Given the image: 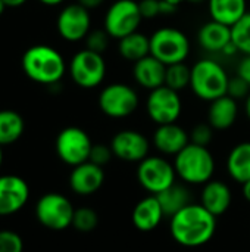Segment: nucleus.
<instances>
[{
	"label": "nucleus",
	"mask_w": 250,
	"mask_h": 252,
	"mask_svg": "<svg viewBox=\"0 0 250 252\" xmlns=\"http://www.w3.org/2000/svg\"><path fill=\"white\" fill-rule=\"evenodd\" d=\"M217 232V217L200 202H192L169 217V233L184 248H200L212 241Z\"/></svg>",
	"instance_id": "nucleus-1"
},
{
	"label": "nucleus",
	"mask_w": 250,
	"mask_h": 252,
	"mask_svg": "<svg viewBox=\"0 0 250 252\" xmlns=\"http://www.w3.org/2000/svg\"><path fill=\"white\" fill-rule=\"evenodd\" d=\"M25 75L38 84L59 83L66 72V62L59 50L49 44H35L25 50L21 59Z\"/></svg>",
	"instance_id": "nucleus-2"
},
{
	"label": "nucleus",
	"mask_w": 250,
	"mask_h": 252,
	"mask_svg": "<svg viewBox=\"0 0 250 252\" xmlns=\"http://www.w3.org/2000/svg\"><path fill=\"white\" fill-rule=\"evenodd\" d=\"M177 177L189 186H203L214 179L215 158L206 146L189 143L174 157Z\"/></svg>",
	"instance_id": "nucleus-3"
},
{
	"label": "nucleus",
	"mask_w": 250,
	"mask_h": 252,
	"mask_svg": "<svg viewBox=\"0 0 250 252\" xmlns=\"http://www.w3.org/2000/svg\"><path fill=\"white\" fill-rule=\"evenodd\" d=\"M230 77L222 65L214 59H200L192 66L190 87L196 97L212 102L227 94Z\"/></svg>",
	"instance_id": "nucleus-4"
},
{
	"label": "nucleus",
	"mask_w": 250,
	"mask_h": 252,
	"mask_svg": "<svg viewBox=\"0 0 250 252\" xmlns=\"http://www.w3.org/2000/svg\"><path fill=\"white\" fill-rule=\"evenodd\" d=\"M189 53V37L178 28L164 27L150 35V55L167 66L184 62Z\"/></svg>",
	"instance_id": "nucleus-5"
},
{
	"label": "nucleus",
	"mask_w": 250,
	"mask_h": 252,
	"mask_svg": "<svg viewBox=\"0 0 250 252\" xmlns=\"http://www.w3.org/2000/svg\"><path fill=\"white\" fill-rule=\"evenodd\" d=\"M137 182L150 195H158L177 182L174 162L165 157L149 155L137 165Z\"/></svg>",
	"instance_id": "nucleus-6"
},
{
	"label": "nucleus",
	"mask_w": 250,
	"mask_h": 252,
	"mask_svg": "<svg viewBox=\"0 0 250 252\" xmlns=\"http://www.w3.org/2000/svg\"><path fill=\"white\" fill-rule=\"evenodd\" d=\"M75 208L72 202L62 193L49 192L35 204V219L49 230H65L72 226Z\"/></svg>",
	"instance_id": "nucleus-7"
},
{
	"label": "nucleus",
	"mask_w": 250,
	"mask_h": 252,
	"mask_svg": "<svg viewBox=\"0 0 250 252\" xmlns=\"http://www.w3.org/2000/svg\"><path fill=\"white\" fill-rule=\"evenodd\" d=\"M68 71L78 87L94 89L100 86L106 77V62L102 53L83 49L72 56Z\"/></svg>",
	"instance_id": "nucleus-8"
},
{
	"label": "nucleus",
	"mask_w": 250,
	"mask_h": 252,
	"mask_svg": "<svg viewBox=\"0 0 250 252\" xmlns=\"http://www.w3.org/2000/svg\"><path fill=\"white\" fill-rule=\"evenodd\" d=\"M140 99L137 92L124 83H112L99 94V108L109 118H127L139 108Z\"/></svg>",
	"instance_id": "nucleus-9"
},
{
	"label": "nucleus",
	"mask_w": 250,
	"mask_h": 252,
	"mask_svg": "<svg viewBox=\"0 0 250 252\" xmlns=\"http://www.w3.org/2000/svg\"><path fill=\"white\" fill-rule=\"evenodd\" d=\"M141 12L136 0H116L105 15V30L111 38L121 40L122 37L136 32L141 24Z\"/></svg>",
	"instance_id": "nucleus-10"
},
{
	"label": "nucleus",
	"mask_w": 250,
	"mask_h": 252,
	"mask_svg": "<svg viewBox=\"0 0 250 252\" xmlns=\"http://www.w3.org/2000/svg\"><path fill=\"white\" fill-rule=\"evenodd\" d=\"M93 142L90 136L80 127L63 128L55 142V149L59 159L71 167L80 165L90 158Z\"/></svg>",
	"instance_id": "nucleus-11"
},
{
	"label": "nucleus",
	"mask_w": 250,
	"mask_h": 252,
	"mask_svg": "<svg viewBox=\"0 0 250 252\" xmlns=\"http://www.w3.org/2000/svg\"><path fill=\"white\" fill-rule=\"evenodd\" d=\"M146 111L149 118L158 124L177 123L183 111V102L178 92L169 89L168 86H161L150 90L146 100Z\"/></svg>",
	"instance_id": "nucleus-12"
},
{
	"label": "nucleus",
	"mask_w": 250,
	"mask_h": 252,
	"mask_svg": "<svg viewBox=\"0 0 250 252\" xmlns=\"http://www.w3.org/2000/svg\"><path fill=\"white\" fill-rule=\"evenodd\" d=\"M90 12L80 3H71L65 6L59 12L56 19V28L59 35L69 43L84 40L90 32Z\"/></svg>",
	"instance_id": "nucleus-13"
},
{
	"label": "nucleus",
	"mask_w": 250,
	"mask_h": 252,
	"mask_svg": "<svg viewBox=\"0 0 250 252\" xmlns=\"http://www.w3.org/2000/svg\"><path fill=\"white\" fill-rule=\"evenodd\" d=\"M111 148L115 158L124 162L139 164L146 157H149L150 142L143 133L137 130H121L112 137Z\"/></svg>",
	"instance_id": "nucleus-14"
},
{
	"label": "nucleus",
	"mask_w": 250,
	"mask_h": 252,
	"mask_svg": "<svg viewBox=\"0 0 250 252\" xmlns=\"http://www.w3.org/2000/svg\"><path fill=\"white\" fill-rule=\"evenodd\" d=\"M29 199L28 183L15 174L0 176V217L21 211Z\"/></svg>",
	"instance_id": "nucleus-15"
},
{
	"label": "nucleus",
	"mask_w": 250,
	"mask_h": 252,
	"mask_svg": "<svg viewBox=\"0 0 250 252\" xmlns=\"http://www.w3.org/2000/svg\"><path fill=\"white\" fill-rule=\"evenodd\" d=\"M105 183L103 167L96 165L91 161H85L72 167L69 174V188L80 196H90L96 193Z\"/></svg>",
	"instance_id": "nucleus-16"
},
{
	"label": "nucleus",
	"mask_w": 250,
	"mask_h": 252,
	"mask_svg": "<svg viewBox=\"0 0 250 252\" xmlns=\"http://www.w3.org/2000/svg\"><path fill=\"white\" fill-rule=\"evenodd\" d=\"M152 143L162 155L175 157L190 143V134L177 123L164 124L155 130Z\"/></svg>",
	"instance_id": "nucleus-17"
},
{
	"label": "nucleus",
	"mask_w": 250,
	"mask_h": 252,
	"mask_svg": "<svg viewBox=\"0 0 250 252\" xmlns=\"http://www.w3.org/2000/svg\"><path fill=\"white\" fill-rule=\"evenodd\" d=\"M165 219V213L156 198V195L146 196L140 199L131 213V221L133 226L141 232V233H149L156 230L162 220Z\"/></svg>",
	"instance_id": "nucleus-18"
},
{
	"label": "nucleus",
	"mask_w": 250,
	"mask_h": 252,
	"mask_svg": "<svg viewBox=\"0 0 250 252\" xmlns=\"http://www.w3.org/2000/svg\"><path fill=\"white\" fill-rule=\"evenodd\" d=\"M233 202V193L230 186L222 180H209L202 186L200 204L215 217L225 214Z\"/></svg>",
	"instance_id": "nucleus-19"
},
{
	"label": "nucleus",
	"mask_w": 250,
	"mask_h": 252,
	"mask_svg": "<svg viewBox=\"0 0 250 252\" xmlns=\"http://www.w3.org/2000/svg\"><path fill=\"white\" fill-rule=\"evenodd\" d=\"M133 75L139 86L147 90H153L161 86H165L167 65L155 56L149 55L134 63Z\"/></svg>",
	"instance_id": "nucleus-20"
},
{
	"label": "nucleus",
	"mask_w": 250,
	"mask_h": 252,
	"mask_svg": "<svg viewBox=\"0 0 250 252\" xmlns=\"http://www.w3.org/2000/svg\"><path fill=\"white\" fill-rule=\"evenodd\" d=\"M239 117L237 100L225 94L211 102L208 109V123L214 130L224 131L234 126Z\"/></svg>",
	"instance_id": "nucleus-21"
},
{
	"label": "nucleus",
	"mask_w": 250,
	"mask_h": 252,
	"mask_svg": "<svg viewBox=\"0 0 250 252\" xmlns=\"http://www.w3.org/2000/svg\"><path fill=\"white\" fill-rule=\"evenodd\" d=\"M197 41L208 52H222L231 43V27L211 19L199 28Z\"/></svg>",
	"instance_id": "nucleus-22"
},
{
	"label": "nucleus",
	"mask_w": 250,
	"mask_h": 252,
	"mask_svg": "<svg viewBox=\"0 0 250 252\" xmlns=\"http://www.w3.org/2000/svg\"><path fill=\"white\" fill-rule=\"evenodd\" d=\"M211 19L233 27L248 12L246 0H208Z\"/></svg>",
	"instance_id": "nucleus-23"
},
{
	"label": "nucleus",
	"mask_w": 250,
	"mask_h": 252,
	"mask_svg": "<svg viewBox=\"0 0 250 252\" xmlns=\"http://www.w3.org/2000/svg\"><path fill=\"white\" fill-rule=\"evenodd\" d=\"M227 171L230 177L243 185L250 180V142L236 145L227 157Z\"/></svg>",
	"instance_id": "nucleus-24"
},
{
	"label": "nucleus",
	"mask_w": 250,
	"mask_h": 252,
	"mask_svg": "<svg viewBox=\"0 0 250 252\" xmlns=\"http://www.w3.org/2000/svg\"><path fill=\"white\" fill-rule=\"evenodd\" d=\"M156 198L165 213V217L168 219L192 204V192L189 190L186 183H177V182L168 189H165L164 192L158 193Z\"/></svg>",
	"instance_id": "nucleus-25"
},
{
	"label": "nucleus",
	"mask_w": 250,
	"mask_h": 252,
	"mask_svg": "<svg viewBox=\"0 0 250 252\" xmlns=\"http://www.w3.org/2000/svg\"><path fill=\"white\" fill-rule=\"evenodd\" d=\"M118 52L125 61L136 63L150 55V37L139 31L131 32L119 40Z\"/></svg>",
	"instance_id": "nucleus-26"
},
{
	"label": "nucleus",
	"mask_w": 250,
	"mask_h": 252,
	"mask_svg": "<svg viewBox=\"0 0 250 252\" xmlns=\"http://www.w3.org/2000/svg\"><path fill=\"white\" fill-rule=\"evenodd\" d=\"M25 130V123L21 114L12 109L0 111V145L7 146L21 139Z\"/></svg>",
	"instance_id": "nucleus-27"
},
{
	"label": "nucleus",
	"mask_w": 250,
	"mask_h": 252,
	"mask_svg": "<svg viewBox=\"0 0 250 252\" xmlns=\"http://www.w3.org/2000/svg\"><path fill=\"white\" fill-rule=\"evenodd\" d=\"M190 78H192V68H189L184 62L167 66L165 86H168L169 89L180 92L187 86H190Z\"/></svg>",
	"instance_id": "nucleus-28"
},
{
	"label": "nucleus",
	"mask_w": 250,
	"mask_h": 252,
	"mask_svg": "<svg viewBox=\"0 0 250 252\" xmlns=\"http://www.w3.org/2000/svg\"><path fill=\"white\" fill-rule=\"evenodd\" d=\"M231 41L236 44L239 52L250 55V10L231 27Z\"/></svg>",
	"instance_id": "nucleus-29"
},
{
	"label": "nucleus",
	"mask_w": 250,
	"mask_h": 252,
	"mask_svg": "<svg viewBox=\"0 0 250 252\" xmlns=\"http://www.w3.org/2000/svg\"><path fill=\"white\" fill-rule=\"evenodd\" d=\"M99 226V214L90 207L75 208L72 227L80 233H91Z\"/></svg>",
	"instance_id": "nucleus-30"
},
{
	"label": "nucleus",
	"mask_w": 250,
	"mask_h": 252,
	"mask_svg": "<svg viewBox=\"0 0 250 252\" xmlns=\"http://www.w3.org/2000/svg\"><path fill=\"white\" fill-rule=\"evenodd\" d=\"M109 38L111 35L106 32V30H93L88 32V35L85 37V49L93 50L96 53H103L108 46H109Z\"/></svg>",
	"instance_id": "nucleus-31"
},
{
	"label": "nucleus",
	"mask_w": 250,
	"mask_h": 252,
	"mask_svg": "<svg viewBox=\"0 0 250 252\" xmlns=\"http://www.w3.org/2000/svg\"><path fill=\"white\" fill-rule=\"evenodd\" d=\"M0 252H24V241L13 230H0Z\"/></svg>",
	"instance_id": "nucleus-32"
},
{
	"label": "nucleus",
	"mask_w": 250,
	"mask_h": 252,
	"mask_svg": "<svg viewBox=\"0 0 250 252\" xmlns=\"http://www.w3.org/2000/svg\"><path fill=\"white\" fill-rule=\"evenodd\" d=\"M214 139V128L209 123H200L193 127L190 133V143L199 145V146H209Z\"/></svg>",
	"instance_id": "nucleus-33"
},
{
	"label": "nucleus",
	"mask_w": 250,
	"mask_h": 252,
	"mask_svg": "<svg viewBox=\"0 0 250 252\" xmlns=\"http://www.w3.org/2000/svg\"><path fill=\"white\" fill-rule=\"evenodd\" d=\"M112 158H113V152H112L111 145L108 146L103 143H97V145H93L88 161L94 162L96 165L105 167L106 164H109L112 161Z\"/></svg>",
	"instance_id": "nucleus-34"
},
{
	"label": "nucleus",
	"mask_w": 250,
	"mask_h": 252,
	"mask_svg": "<svg viewBox=\"0 0 250 252\" xmlns=\"http://www.w3.org/2000/svg\"><path fill=\"white\" fill-rule=\"evenodd\" d=\"M250 93V86L239 75L230 78L228 81V89H227V94L231 96L233 99L239 100V99H246L248 94Z\"/></svg>",
	"instance_id": "nucleus-35"
},
{
	"label": "nucleus",
	"mask_w": 250,
	"mask_h": 252,
	"mask_svg": "<svg viewBox=\"0 0 250 252\" xmlns=\"http://www.w3.org/2000/svg\"><path fill=\"white\" fill-rule=\"evenodd\" d=\"M161 0H141L139 1V7L141 12L143 19H152L161 15V7H159Z\"/></svg>",
	"instance_id": "nucleus-36"
},
{
	"label": "nucleus",
	"mask_w": 250,
	"mask_h": 252,
	"mask_svg": "<svg viewBox=\"0 0 250 252\" xmlns=\"http://www.w3.org/2000/svg\"><path fill=\"white\" fill-rule=\"evenodd\" d=\"M237 75L242 77L250 86V55H245V58L237 65Z\"/></svg>",
	"instance_id": "nucleus-37"
},
{
	"label": "nucleus",
	"mask_w": 250,
	"mask_h": 252,
	"mask_svg": "<svg viewBox=\"0 0 250 252\" xmlns=\"http://www.w3.org/2000/svg\"><path fill=\"white\" fill-rule=\"evenodd\" d=\"M159 7H161V15H172L177 10V6H174V4H171V3H168L165 0H161Z\"/></svg>",
	"instance_id": "nucleus-38"
},
{
	"label": "nucleus",
	"mask_w": 250,
	"mask_h": 252,
	"mask_svg": "<svg viewBox=\"0 0 250 252\" xmlns=\"http://www.w3.org/2000/svg\"><path fill=\"white\" fill-rule=\"evenodd\" d=\"M78 3L83 4L84 7H87V9L90 10V9H96V7H99L100 4H103L105 0H78Z\"/></svg>",
	"instance_id": "nucleus-39"
},
{
	"label": "nucleus",
	"mask_w": 250,
	"mask_h": 252,
	"mask_svg": "<svg viewBox=\"0 0 250 252\" xmlns=\"http://www.w3.org/2000/svg\"><path fill=\"white\" fill-rule=\"evenodd\" d=\"M237 52H239V49L236 47V44H234L233 41H231L230 44H227V46H225V49L222 50V53H224V55H227V56H233V55H236Z\"/></svg>",
	"instance_id": "nucleus-40"
},
{
	"label": "nucleus",
	"mask_w": 250,
	"mask_h": 252,
	"mask_svg": "<svg viewBox=\"0 0 250 252\" xmlns=\"http://www.w3.org/2000/svg\"><path fill=\"white\" fill-rule=\"evenodd\" d=\"M242 195H243V198L250 204V180L242 185Z\"/></svg>",
	"instance_id": "nucleus-41"
},
{
	"label": "nucleus",
	"mask_w": 250,
	"mask_h": 252,
	"mask_svg": "<svg viewBox=\"0 0 250 252\" xmlns=\"http://www.w3.org/2000/svg\"><path fill=\"white\" fill-rule=\"evenodd\" d=\"M3 1L6 3L7 7H19V6H22L24 3H27L28 0H3Z\"/></svg>",
	"instance_id": "nucleus-42"
},
{
	"label": "nucleus",
	"mask_w": 250,
	"mask_h": 252,
	"mask_svg": "<svg viewBox=\"0 0 250 252\" xmlns=\"http://www.w3.org/2000/svg\"><path fill=\"white\" fill-rule=\"evenodd\" d=\"M40 3H43V4H46V6H59V4H62L65 0H38Z\"/></svg>",
	"instance_id": "nucleus-43"
},
{
	"label": "nucleus",
	"mask_w": 250,
	"mask_h": 252,
	"mask_svg": "<svg viewBox=\"0 0 250 252\" xmlns=\"http://www.w3.org/2000/svg\"><path fill=\"white\" fill-rule=\"evenodd\" d=\"M245 112H246L248 118L250 120V93L248 94V97L245 99Z\"/></svg>",
	"instance_id": "nucleus-44"
},
{
	"label": "nucleus",
	"mask_w": 250,
	"mask_h": 252,
	"mask_svg": "<svg viewBox=\"0 0 250 252\" xmlns=\"http://www.w3.org/2000/svg\"><path fill=\"white\" fill-rule=\"evenodd\" d=\"M165 1H168V3H171V4H174V6H180V4H183L184 1H187V0H165Z\"/></svg>",
	"instance_id": "nucleus-45"
},
{
	"label": "nucleus",
	"mask_w": 250,
	"mask_h": 252,
	"mask_svg": "<svg viewBox=\"0 0 250 252\" xmlns=\"http://www.w3.org/2000/svg\"><path fill=\"white\" fill-rule=\"evenodd\" d=\"M7 6H6V3L3 1V0H0V16L3 15V12H4V9H6Z\"/></svg>",
	"instance_id": "nucleus-46"
},
{
	"label": "nucleus",
	"mask_w": 250,
	"mask_h": 252,
	"mask_svg": "<svg viewBox=\"0 0 250 252\" xmlns=\"http://www.w3.org/2000/svg\"><path fill=\"white\" fill-rule=\"evenodd\" d=\"M1 162H3V146L0 145V167H1Z\"/></svg>",
	"instance_id": "nucleus-47"
},
{
	"label": "nucleus",
	"mask_w": 250,
	"mask_h": 252,
	"mask_svg": "<svg viewBox=\"0 0 250 252\" xmlns=\"http://www.w3.org/2000/svg\"><path fill=\"white\" fill-rule=\"evenodd\" d=\"M189 3H193V4H199V3H202L203 0H187Z\"/></svg>",
	"instance_id": "nucleus-48"
}]
</instances>
